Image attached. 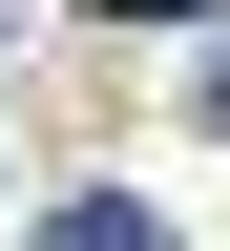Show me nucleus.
Returning a JSON list of instances; mask_svg holds the SVG:
<instances>
[{
  "mask_svg": "<svg viewBox=\"0 0 230 251\" xmlns=\"http://www.w3.org/2000/svg\"><path fill=\"white\" fill-rule=\"evenodd\" d=\"M126 21H209V0H126Z\"/></svg>",
  "mask_w": 230,
  "mask_h": 251,
  "instance_id": "f03ea898",
  "label": "nucleus"
},
{
  "mask_svg": "<svg viewBox=\"0 0 230 251\" xmlns=\"http://www.w3.org/2000/svg\"><path fill=\"white\" fill-rule=\"evenodd\" d=\"M42 251H188V230L147 209V188H63V209H42Z\"/></svg>",
  "mask_w": 230,
  "mask_h": 251,
  "instance_id": "f257e3e1",
  "label": "nucleus"
},
{
  "mask_svg": "<svg viewBox=\"0 0 230 251\" xmlns=\"http://www.w3.org/2000/svg\"><path fill=\"white\" fill-rule=\"evenodd\" d=\"M209 126H230V63H209Z\"/></svg>",
  "mask_w": 230,
  "mask_h": 251,
  "instance_id": "7ed1b4c3",
  "label": "nucleus"
}]
</instances>
